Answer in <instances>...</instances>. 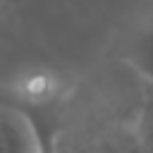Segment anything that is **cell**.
<instances>
[{"instance_id": "6da1fadb", "label": "cell", "mask_w": 153, "mask_h": 153, "mask_svg": "<svg viewBox=\"0 0 153 153\" xmlns=\"http://www.w3.org/2000/svg\"><path fill=\"white\" fill-rule=\"evenodd\" d=\"M0 153H41V134L24 112L0 108Z\"/></svg>"}, {"instance_id": "7a4b0ae2", "label": "cell", "mask_w": 153, "mask_h": 153, "mask_svg": "<svg viewBox=\"0 0 153 153\" xmlns=\"http://www.w3.org/2000/svg\"><path fill=\"white\" fill-rule=\"evenodd\" d=\"M127 62L146 79V84H153V17H148L134 33L127 48Z\"/></svg>"}, {"instance_id": "3957f363", "label": "cell", "mask_w": 153, "mask_h": 153, "mask_svg": "<svg viewBox=\"0 0 153 153\" xmlns=\"http://www.w3.org/2000/svg\"><path fill=\"white\" fill-rule=\"evenodd\" d=\"M136 143L139 153H153V84H146L139 122H136Z\"/></svg>"}, {"instance_id": "277c9868", "label": "cell", "mask_w": 153, "mask_h": 153, "mask_svg": "<svg viewBox=\"0 0 153 153\" xmlns=\"http://www.w3.org/2000/svg\"><path fill=\"white\" fill-rule=\"evenodd\" d=\"M0 2H2V0H0Z\"/></svg>"}]
</instances>
